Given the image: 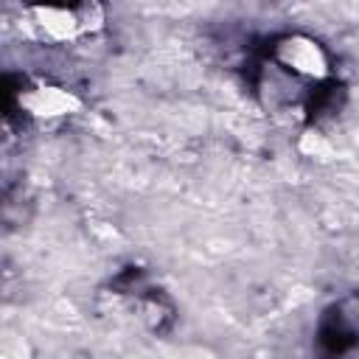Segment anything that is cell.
Masks as SVG:
<instances>
[{"instance_id":"1","label":"cell","mask_w":359,"mask_h":359,"mask_svg":"<svg viewBox=\"0 0 359 359\" xmlns=\"http://www.w3.org/2000/svg\"><path fill=\"white\" fill-rule=\"evenodd\" d=\"M107 25V11L98 3H73V6H22L17 14V28L22 39L59 48L90 39Z\"/></svg>"},{"instance_id":"2","label":"cell","mask_w":359,"mask_h":359,"mask_svg":"<svg viewBox=\"0 0 359 359\" xmlns=\"http://www.w3.org/2000/svg\"><path fill=\"white\" fill-rule=\"evenodd\" d=\"M261 65L275 70L278 76L289 79L292 84L303 87L306 93L337 79L334 76V70H337L334 53L328 50V45L323 39H317L314 34H306V31H283V34L272 36L264 48Z\"/></svg>"},{"instance_id":"3","label":"cell","mask_w":359,"mask_h":359,"mask_svg":"<svg viewBox=\"0 0 359 359\" xmlns=\"http://www.w3.org/2000/svg\"><path fill=\"white\" fill-rule=\"evenodd\" d=\"M79 109V98L59 87L48 84L42 79L31 76H6V123L31 126V123H45L56 118H67Z\"/></svg>"},{"instance_id":"4","label":"cell","mask_w":359,"mask_h":359,"mask_svg":"<svg viewBox=\"0 0 359 359\" xmlns=\"http://www.w3.org/2000/svg\"><path fill=\"white\" fill-rule=\"evenodd\" d=\"M317 348L325 359H359V292L334 300L323 311Z\"/></svg>"}]
</instances>
